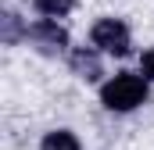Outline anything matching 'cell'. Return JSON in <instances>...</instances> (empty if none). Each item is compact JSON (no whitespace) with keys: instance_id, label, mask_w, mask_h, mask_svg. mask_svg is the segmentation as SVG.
Wrapping results in <instances>:
<instances>
[{"instance_id":"cell-3","label":"cell","mask_w":154,"mask_h":150,"mask_svg":"<svg viewBox=\"0 0 154 150\" xmlns=\"http://www.w3.org/2000/svg\"><path fill=\"white\" fill-rule=\"evenodd\" d=\"M29 36H32V43H36L39 50H47V54H57V50L68 46V32H65L57 22H50V18L36 22V25L29 29Z\"/></svg>"},{"instance_id":"cell-7","label":"cell","mask_w":154,"mask_h":150,"mask_svg":"<svg viewBox=\"0 0 154 150\" xmlns=\"http://www.w3.org/2000/svg\"><path fill=\"white\" fill-rule=\"evenodd\" d=\"M14 39H18V18L7 11L4 14V43H14Z\"/></svg>"},{"instance_id":"cell-1","label":"cell","mask_w":154,"mask_h":150,"mask_svg":"<svg viewBox=\"0 0 154 150\" xmlns=\"http://www.w3.org/2000/svg\"><path fill=\"white\" fill-rule=\"evenodd\" d=\"M100 100H104L108 111H133V107H140L147 100V82L140 75H133V72H122L111 82H104Z\"/></svg>"},{"instance_id":"cell-8","label":"cell","mask_w":154,"mask_h":150,"mask_svg":"<svg viewBox=\"0 0 154 150\" xmlns=\"http://www.w3.org/2000/svg\"><path fill=\"white\" fill-rule=\"evenodd\" d=\"M143 75H147V79H154V50H147V54H143Z\"/></svg>"},{"instance_id":"cell-2","label":"cell","mask_w":154,"mask_h":150,"mask_svg":"<svg viewBox=\"0 0 154 150\" xmlns=\"http://www.w3.org/2000/svg\"><path fill=\"white\" fill-rule=\"evenodd\" d=\"M93 46L122 57V54H129V29L122 22H115V18H104V22L93 25Z\"/></svg>"},{"instance_id":"cell-6","label":"cell","mask_w":154,"mask_h":150,"mask_svg":"<svg viewBox=\"0 0 154 150\" xmlns=\"http://www.w3.org/2000/svg\"><path fill=\"white\" fill-rule=\"evenodd\" d=\"M32 4H36L39 14H47V18H61V14H68V11H72V4H75V0H32Z\"/></svg>"},{"instance_id":"cell-4","label":"cell","mask_w":154,"mask_h":150,"mask_svg":"<svg viewBox=\"0 0 154 150\" xmlns=\"http://www.w3.org/2000/svg\"><path fill=\"white\" fill-rule=\"evenodd\" d=\"M72 72L79 75V79H86V82H93V79H100V57L86 46V50H72Z\"/></svg>"},{"instance_id":"cell-5","label":"cell","mask_w":154,"mask_h":150,"mask_svg":"<svg viewBox=\"0 0 154 150\" xmlns=\"http://www.w3.org/2000/svg\"><path fill=\"white\" fill-rule=\"evenodd\" d=\"M39 150H79V143H75L72 132L57 129V132H47V140H43V147H39Z\"/></svg>"}]
</instances>
